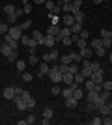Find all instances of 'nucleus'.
Listing matches in <instances>:
<instances>
[{
    "mask_svg": "<svg viewBox=\"0 0 112 125\" xmlns=\"http://www.w3.org/2000/svg\"><path fill=\"white\" fill-rule=\"evenodd\" d=\"M17 58H19V52H17V49H13V51H11L10 54L6 56V60H8V62H15Z\"/></svg>",
    "mask_w": 112,
    "mask_h": 125,
    "instance_id": "nucleus-22",
    "label": "nucleus"
},
{
    "mask_svg": "<svg viewBox=\"0 0 112 125\" xmlns=\"http://www.w3.org/2000/svg\"><path fill=\"white\" fill-rule=\"evenodd\" d=\"M103 125H112V118L110 116H103Z\"/></svg>",
    "mask_w": 112,
    "mask_h": 125,
    "instance_id": "nucleus-51",
    "label": "nucleus"
},
{
    "mask_svg": "<svg viewBox=\"0 0 112 125\" xmlns=\"http://www.w3.org/2000/svg\"><path fill=\"white\" fill-rule=\"evenodd\" d=\"M49 54H51V58H52V62H56V60H58L60 58V54H58V51H56V49H51V51H49Z\"/></svg>",
    "mask_w": 112,
    "mask_h": 125,
    "instance_id": "nucleus-37",
    "label": "nucleus"
},
{
    "mask_svg": "<svg viewBox=\"0 0 112 125\" xmlns=\"http://www.w3.org/2000/svg\"><path fill=\"white\" fill-rule=\"evenodd\" d=\"M62 2H64V4H71V2H73V0H62Z\"/></svg>",
    "mask_w": 112,
    "mask_h": 125,
    "instance_id": "nucleus-60",
    "label": "nucleus"
},
{
    "mask_svg": "<svg viewBox=\"0 0 112 125\" xmlns=\"http://www.w3.org/2000/svg\"><path fill=\"white\" fill-rule=\"evenodd\" d=\"M60 41L64 43L65 47H71V45H75V43H73V39H71V37H62V39H60Z\"/></svg>",
    "mask_w": 112,
    "mask_h": 125,
    "instance_id": "nucleus-42",
    "label": "nucleus"
},
{
    "mask_svg": "<svg viewBox=\"0 0 112 125\" xmlns=\"http://www.w3.org/2000/svg\"><path fill=\"white\" fill-rule=\"evenodd\" d=\"M86 101H88V103H97V101H99V92H95V90L86 92Z\"/></svg>",
    "mask_w": 112,
    "mask_h": 125,
    "instance_id": "nucleus-5",
    "label": "nucleus"
},
{
    "mask_svg": "<svg viewBox=\"0 0 112 125\" xmlns=\"http://www.w3.org/2000/svg\"><path fill=\"white\" fill-rule=\"evenodd\" d=\"M13 103H15V106L19 110H26V99H24L22 95H15V97H13Z\"/></svg>",
    "mask_w": 112,
    "mask_h": 125,
    "instance_id": "nucleus-3",
    "label": "nucleus"
},
{
    "mask_svg": "<svg viewBox=\"0 0 112 125\" xmlns=\"http://www.w3.org/2000/svg\"><path fill=\"white\" fill-rule=\"evenodd\" d=\"M90 78H92L95 84H103V80H105V73H103V69H97V71H93Z\"/></svg>",
    "mask_w": 112,
    "mask_h": 125,
    "instance_id": "nucleus-2",
    "label": "nucleus"
},
{
    "mask_svg": "<svg viewBox=\"0 0 112 125\" xmlns=\"http://www.w3.org/2000/svg\"><path fill=\"white\" fill-rule=\"evenodd\" d=\"M22 97H24V99H30V97H32V94H30V92H28V90H24V92H22Z\"/></svg>",
    "mask_w": 112,
    "mask_h": 125,
    "instance_id": "nucleus-54",
    "label": "nucleus"
},
{
    "mask_svg": "<svg viewBox=\"0 0 112 125\" xmlns=\"http://www.w3.org/2000/svg\"><path fill=\"white\" fill-rule=\"evenodd\" d=\"M90 123L92 125H101L103 123V118H101V116H95V118H92V120H90Z\"/></svg>",
    "mask_w": 112,
    "mask_h": 125,
    "instance_id": "nucleus-41",
    "label": "nucleus"
},
{
    "mask_svg": "<svg viewBox=\"0 0 112 125\" xmlns=\"http://www.w3.org/2000/svg\"><path fill=\"white\" fill-rule=\"evenodd\" d=\"M110 118H112V114H110Z\"/></svg>",
    "mask_w": 112,
    "mask_h": 125,
    "instance_id": "nucleus-63",
    "label": "nucleus"
},
{
    "mask_svg": "<svg viewBox=\"0 0 112 125\" xmlns=\"http://www.w3.org/2000/svg\"><path fill=\"white\" fill-rule=\"evenodd\" d=\"M41 60H43V62H49V63L52 62V58H51V54H49V52H47V54H43V56H41Z\"/></svg>",
    "mask_w": 112,
    "mask_h": 125,
    "instance_id": "nucleus-53",
    "label": "nucleus"
},
{
    "mask_svg": "<svg viewBox=\"0 0 112 125\" xmlns=\"http://www.w3.org/2000/svg\"><path fill=\"white\" fill-rule=\"evenodd\" d=\"M88 47H92L93 51H95L97 47H101V39H99V37H93V39L90 41V45H88Z\"/></svg>",
    "mask_w": 112,
    "mask_h": 125,
    "instance_id": "nucleus-26",
    "label": "nucleus"
},
{
    "mask_svg": "<svg viewBox=\"0 0 112 125\" xmlns=\"http://www.w3.org/2000/svg\"><path fill=\"white\" fill-rule=\"evenodd\" d=\"M15 10H17V8H15L13 4H6V6H4V13H6V15H11V13H15Z\"/></svg>",
    "mask_w": 112,
    "mask_h": 125,
    "instance_id": "nucleus-24",
    "label": "nucleus"
},
{
    "mask_svg": "<svg viewBox=\"0 0 112 125\" xmlns=\"http://www.w3.org/2000/svg\"><path fill=\"white\" fill-rule=\"evenodd\" d=\"M41 118H47V120H52V118H54V110L51 108V106H45V108H43V112H41Z\"/></svg>",
    "mask_w": 112,
    "mask_h": 125,
    "instance_id": "nucleus-13",
    "label": "nucleus"
},
{
    "mask_svg": "<svg viewBox=\"0 0 112 125\" xmlns=\"http://www.w3.org/2000/svg\"><path fill=\"white\" fill-rule=\"evenodd\" d=\"M36 121H37V120H36V116H34V114H30V116H28V118H26V123H28V125L36 123Z\"/></svg>",
    "mask_w": 112,
    "mask_h": 125,
    "instance_id": "nucleus-50",
    "label": "nucleus"
},
{
    "mask_svg": "<svg viewBox=\"0 0 112 125\" xmlns=\"http://www.w3.org/2000/svg\"><path fill=\"white\" fill-rule=\"evenodd\" d=\"M51 94H52V95H60V94H62V88H60L58 84H54L52 90H51Z\"/></svg>",
    "mask_w": 112,
    "mask_h": 125,
    "instance_id": "nucleus-44",
    "label": "nucleus"
},
{
    "mask_svg": "<svg viewBox=\"0 0 112 125\" xmlns=\"http://www.w3.org/2000/svg\"><path fill=\"white\" fill-rule=\"evenodd\" d=\"M101 37H112V30H108V28H101Z\"/></svg>",
    "mask_w": 112,
    "mask_h": 125,
    "instance_id": "nucleus-43",
    "label": "nucleus"
},
{
    "mask_svg": "<svg viewBox=\"0 0 112 125\" xmlns=\"http://www.w3.org/2000/svg\"><path fill=\"white\" fill-rule=\"evenodd\" d=\"M49 71H51V65H49V62H43L39 63V73H37V77H43V75H49Z\"/></svg>",
    "mask_w": 112,
    "mask_h": 125,
    "instance_id": "nucleus-8",
    "label": "nucleus"
},
{
    "mask_svg": "<svg viewBox=\"0 0 112 125\" xmlns=\"http://www.w3.org/2000/svg\"><path fill=\"white\" fill-rule=\"evenodd\" d=\"M71 60L77 62V63H80V62H82V56H80L79 52H71Z\"/></svg>",
    "mask_w": 112,
    "mask_h": 125,
    "instance_id": "nucleus-39",
    "label": "nucleus"
},
{
    "mask_svg": "<svg viewBox=\"0 0 112 125\" xmlns=\"http://www.w3.org/2000/svg\"><path fill=\"white\" fill-rule=\"evenodd\" d=\"M73 15H75V21H77V22H84V15H86V13L82 10H79L77 13H73Z\"/></svg>",
    "mask_w": 112,
    "mask_h": 125,
    "instance_id": "nucleus-23",
    "label": "nucleus"
},
{
    "mask_svg": "<svg viewBox=\"0 0 112 125\" xmlns=\"http://www.w3.org/2000/svg\"><path fill=\"white\" fill-rule=\"evenodd\" d=\"M39 60H41V58L37 56V54H30V56H28V63H30V65H37Z\"/></svg>",
    "mask_w": 112,
    "mask_h": 125,
    "instance_id": "nucleus-25",
    "label": "nucleus"
},
{
    "mask_svg": "<svg viewBox=\"0 0 112 125\" xmlns=\"http://www.w3.org/2000/svg\"><path fill=\"white\" fill-rule=\"evenodd\" d=\"M107 104H108V108H110V110H112V99H110V101H108V103H107Z\"/></svg>",
    "mask_w": 112,
    "mask_h": 125,
    "instance_id": "nucleus-59",
    "label": "nucleus"
},
{
    "mask_svg": "<svg viewBox=\"0 0 112 125\" xmlns=\"http://www.w3.org/2000/svg\"><path fill=\"white\" fill-rule=\"evenodd\" d=\"M101 45H103L105 49L112 47V37H101Z\"/></svg>",
    "mask_w": 112,
    "mask_h": 125,
    "instance_id": "nucleus-28",
    "label": "nucleus"
},
{
    "mask_svg": "<svg viewBox=\"0 0 112 125\" xmlns=\"http://www.w3.org/2000/svg\"><path fill=\"white\" fill-rule=\"evenodd\" d=\"M58 60H60V63H71L73 62V60H71V54H64V56H60Z\"/></svg>",
    "mask_w": 112,
    "mask_h": 125,
    "instance_id": "nucleus-36",
    "label": "nucleus"
},
{
    "mask_svg": "<svg viewBox=\"0 0 112 125\" xmlns=\"http://www.w3.org/2000/svg\"><path fill=\"white\" fill-rule=\"evenodd\" d=\"M62 82H64L65 86L73 84V82H75V75H73V73H64V77H62Z\"/></svg>",
    "mask_w": 112,
    "mask_h": 125,
    "instance_id": "nucleus-12",
    "label": "nucleus"
},
{
    "mask_svg": "<svg viewBox=\"0 0 112 125\" xmlns=\"http://www.w3.org/2000/svg\"><path fill=\"white\" fill-rule=\"evenodd\" d=\"M93 52H95V54H97V56H99V58H103V56H105V47H103V45H101V47H97V49H95V51H93Z\"/></svg>",
    "mask_w": 112,
    "mask_h": 125,
    "instance_id": "nucleus-47",
    "label": "nucleus"
},
{
    "mask_svg": "<svg viewBox=\"0 0 112 125\" xmlns=\"http://www.w3.org/2000/svg\"><path fill=\"white\" fill-rule=\"evenodd\" d=\"M2 95H4V99L8 101H13V97H15V88H11V86H8V88H4V92H2Z\"/></svg>",
    "mask_w": 112,
    "mask_h": 125,
    "instance_id": "nucleus-6",
    "label": "nucleus"
},
{
    "mask_svg": "<svg viewBox=\"0 0 112 125\" xmlns=\"http://www.w3.org/2000/svg\"><path fill=\"white\" fill-rule=\"evenodd\" d=\"M22 80H24V82H32V80H34V75L28 73V71H22Z\"/></svg>",
    "mask_w": 112,
    "mask_h": 125,
    "instance_id": "nucleus-33",
    "label": "nucleus"
},
{
    "mask_svg": "<svg viewBox=\"0 0 112 125\" xmlns=\"http://www.w3.org/2000/svg\"><path fill=\"white\" fill-rule=\"evenodd\" d=\"M65 106H67V108H77V104H79V99H75L73 95H71V97H67V99H65Z\"/></svg>",
    "mask_w": 112,
    "mask_h": 125,
    "instance_id": "nucleus-14",
    "label": "nucleus"
},
{
    "mask_svg": "<svg viewBox=\"0 0 112 125\" xmlns=\"http://www.w3.org/2000/svg\"><path fill=\"white\" fill-rule=\"evenodd\" d=\"M13 51V49L10 47V45H8V43H0V52H2V54H4V56H8V54H10V52Z\"/></svg>",
    "mask_w": 112,
    "mask_h": 125,
    "instance_id": "nucleus-19",
    "label": "nucleus"
},
{
    "mask_svg": "<svg viewBox=\"0 0 112 125\" xmlns=\"http://www.w3.org/2000/svg\"><path fill=\"white\" fill-rule=\"evenodd\" d=\"M15 11H17V10H15ZM17 21H19V15H17V13H11V15H8V21H6V22H8L10 26H15Z\"/></svg>",
    "mask_w": 112,
    "mask_h": 125,
    "instance_id": "nucleus-17",
    "label": "nucleus"
},
{
    "mask_svg": "<svg viewBox=\"0 0 112 125\" xmlns=\"http://www.w3.org/2000/svg\"><path fill=\"white\" fill-rule=\"evenodd\" d=\"M21 2H22V0H21Z\"/></svg>",
    "mask_w": 112,
    "mask_h": 125,
    "instance_id": "nucleus-64",
    "label": "nucleus"
},
{
    "mask_svg": "<svg viewBox=\"0 0 112 125\" xmlns=\"http://www.w3.org/2000/svg\"><path fill=\"white\" fill-rule=\"evenodd\" d=\"M79 49H84V47H88V43H86V39H80V36H79V41L75 43Z\"/></svg>",
    "mask_w": 112,
    "mask_h": 125,
    "instance_id": "nucleus-45",
    "label": "nucleus"
},
{
    "mask_svg": "<svg viewBox=\"0 0 112 125\" xmlns=\"http://www.w3.org/2000/svg\"><path fill=\"white\" fill-rule=\"evenodd\" d=\"M58 71L62 75H64V73H69V63H58Z\"/></svg>",
    "mask_w": 112,
    "mask_h": 125,
    "instance_id": "nucleus-30",
    "label": "nucleus"
},
{
    "mask_svg": "<svg viewBox=\"0 0 112 125\" xmlns=\"http://www.w3.org/2000/svg\"><path fill=\"white\" fill-rule=\"evenodd\" d=\"M22 92H24V90H22V88H15V94H17V95H21Z\"/></svg>",
    "mask_w": 112,
    "mask_h": 125,
    "instance_id": "nucleus-57",
    "label": "nucleus"
},
{
    "mask_svg": "<svg viewBox=\"0 0 112 125\" xmlns=\"http://www.w3.org/2000/svg\"><path fill=\"white\" fill-rule=\"evenodd\" d=\"M30 26H32V21H30V19H26L24 22H19V28H21L22 32L26 30V28H30Z\"/></svg>",
    "mask_w": 112,
    "mask_h": 125,
    "instance_id": "nucleus-34",
    "label": "nucleus"
},
{
    "mask_svg": "<svg viewBox=\"0 0 112 125\" xmlns=\"http://www.w3.org/2000/svg\"><path fill=\"white\" fill-rule=\"evenodd\" d=\"M112 92H108V90H101V94H99V99L101 101H105V103H108V101L112 99Z\"/></svg>",
    "mask_w": 112,
    "mask_h": 125,
    "instance_id": "nucleus-16",
    "label": "nucleus"
},
{
    "mask_svg": "<svg viewBox=\"0 0 112 125\" xmlns=\"http://www.w3.org/2000/svg\"><path fill=\"white\" fill-rule=\"evenodd\" d=\"M110 63H112V52H110Z\"/></svg>",
    "mask_w": 112,
    "mask_h": 125,
    "instance_id": "nucleus-62",
    "label": "nucleus"
},
{
    "mask_svg": "<svg viewBox=\"0 0 112 125\" xmlns=\"http://www.w3.org/2000/svg\"><path fill=\"white\" fill-rule=\"evenodd\" d=\"M45 2H47V0H32V4H39V6L45 4Z\"/></svg>",
    "mask_w": 112,
    "mask_h": 125,
    "instance_id": "nucleus-55",
    "label": "nucleus"
},
{
    "mask_svg": "<svg viewBox=\"0 0 112 125\" xmlns=\"http://www.w3.org/2000/svg\"><path fill=\"white\" fill-rule=\"evenodd\" d=\"M79 71H80V67H79V63H77V62H71L69 63V73H79Z\"/></svg>",
    "mask_w": 112,
    "mask_h": 125,
    "instance_id": "nucleus-29",
    "label": "nucleus"
},
{
    "mask_svg": "<svg viewBox=\"0 0 112 125\" xmlns=\"http://www.w3.org/2000/svg\"><path fill=\"white\" fill-rule=\"evenodd\" d=\"M17 125H28V123H26V120H19V121H17Z\"/></svg>",
    "mask_w": 112,
    "mask_h": 125,
    "instance_id": "nucleus-58",
    "label": "nucleus"
},
{
    "mask_svg": "<svg viewBox=\"0 0 112 125\" xmlns=\"http://www.w3.org/2000/svg\"><path fill=\"white\" fill-rule=\"evenodd\" d=\"M60 36H62V37H71V36H73V32H71L69 26H65V28H60Z\"/></svg>",
    "mask_w": 112,
    "mask_h": 125,
    "instance_id": "nucleus-21",
    "label": "nucleus"
},
{
    "mask_svg": "<svg viewBox=\"0 0 112 125\" xmlns=\"http://www.w3.org/2000/svg\"><path fill=\"white\" fill-rule=\"evenodd\" d=\"M79 54L82 58H92V56H93V49H92V47H84V49H80V51H79Z\"/></svg>",
    "mask_w": 112,
    "mask_h": 125,
    "instance_id": "nucleus-11",
    "label": "nucleus"
},
{
    "mask_svg": "<svg viewBox=\"0 0 112 125\" xmlns=\"http://www.w3.org/2000/svg\"><path fill=\"white\" fill-rule=\"evenodd\" d=\"M90 69H92V71H97V69H103V67H101V63L92 62V63H90Z\"/></svg>",
    "mask_w": 112,
    "mask_h": 125,
    "instance_id": "nucleus-49",
    "label": "nucleus"
},
{
    "mask_svg": "<svg viewBox=\"0 0 112 125\" xmlns=\"http://www.w3.org/2000/svg\"><path fill=\"white\" fill-rule=\"evenodd\" d=\"M45 34H47V36H58L60 34V26L58 24H49L47 30H45Z\"/></svg>",
    "mask_w": 112,
    "mask_h": 125,
    "instance_id": "nucleus-9",
    "label": "nucleus"
},
{
    "mask_svg": "<svg viewBox=\"0 0 112 125\" xmlns=\"http://www.w3.org/2000/svg\"><path fill=\"white\" fill-rule=\"evenodd\" d=\"M103 90L112 92V80H103Z\"/></svg>",
    "mask_w": 112,
    "mask_h": 125,
    "instance_id": "nucleus-46",
    "label": "nucleus"
},
{
    "mask_svg": "<svg viewBox=\"0 0 112 125\" xmlns=\"http://www.w3.org/2000/svg\"><path fill=\"white\" fill-rule=\"evenodd\" d=\"M15 67H17V71H19V73H22V71L26 69V62H24V60H19V58H17V60H15Z\"/></svg>",
    "mask_w": 112,
    "mask_h": 125,
    "instance_id": "nucleus-18",
    "label": "nucleus"
},
{
    "mask_svg": "<svg viewBox=\"0 0 112 125\" xmlns=\"http://www.w3.org/2000/svg\"><path fill=\"white\" fill-rule=\"evenodd\" d=\"M84 84H86V92H90V90H93V86H95V82H93V80H92V78H86L84 80Z\"/></svg>",
    "mask_w": 112,
    "mask_h": 125,
    "instance_id": "nucleus-32",
    "label": "nucleus"
},
{
    "mask_svg": "<svg viewBox=\"0 0 112 125\" xmlns=\"http://www.w3.org/2000/svg\"><path fill=\"white\" fill-rule=\"evenodd\" d=\"M34 106H36V99H34V97L26 99V108H34Z\"/></svg>",
    "mask_w": 112,
    "mask_h": 125,
    "instance_id": "nucleus-48",
    "label": "nucleus"
},
{
    "mask_svg": "<svg viewBox=\"0 0 112 125\" xmlns=\"http://www.w3.org/2000/svg\"><path fill=\"white\" fill-rule=\"evenodd\" d=\"M95 110H97L95 103H86V112H95Z\"/></svg>",
    "mask_w": 112,
    "mask_h": 125,
    "instance_id": "nucleus-40",
    "label": "nucleus"
},
{
    "mask_svg": "<svg viewBox=\"0 0 112 125\" xmlns=\"http://www.w3.org/2000/svg\"><path fill=\"white\" fill-rule=\"evenodd\" d=\"M84 80H86V78H84V75L80 73V71H79V73H75V84H79V86H80Z\"/></svg>",
    "mask_w": 112,
    "mask_h": 125,
    "instance_id": "nucleus-27",
    "label": "nucleus"
},
{
    "mask_svg": "<svg viewBox=\"0 0 112 125\" xmlns=\"http://www.w3.org/2000/svg\"><path fill=\"white\" fill-rule=\"evenodd\" d=\"M93 2H95V4H101V2H105V0H93Z\"/></svg>",
    "mask_w": 112,
    "mask_h": 125,
    "instance_id": "nucleus-61",
    "label": "nucleus"
},
{
    "mask_svg": "<svg viewBox=\"0 0 112 125\" xmlns=\"http://www.w3.org/2000/svg\"><path fill=\"white\" fill-rule=\"evenodd\" d=\"M43 6H45V10H47V11H54V6H56V2H52V0H47Z\"/></svg>",
    "mask_w": 112,
    "mask_h": 125,
    "instance_id": "nucleus-35",
    "label": "nucleus"
},
{
    "mask_svg": "<svg viewBox=\"0 0 112 125\" xmlns=\"http://www.w3.org/2000/svg\"><path fill=\"white\" fill-rule=\"evenodd\" d=\"M13 39H21L22 37V30L19 28V24H15V26H10V32H8Z\"/></svg>",
    "mask_w": 112,
    "mask_h": 125,
    "instance_id": "nucleus-4",
    "label": "nucleus"
},
{
    "mask_svg": "<svg viewBox=\"0 0 112 125\" xmlns=\"http://www.w3.org/2000/svg\"><path fill=\"white\" fill-rule=\"evenodd\" d=\"M62 22H64L65 26H69V28H71L77 21H75V15H73V13H65V15L62 17Z\"/></svg>",
    "mask_w": 112,
    "mask_h": 125,
    "instance_id": "nucleus-7",
    "label": "nucleus"
},
{
    "mask_svg": "<svg viewBox=\"0 0 112 125\" xmlns=\"http://www.w3.org/2000/svg\"><path fill=\"white\" fill-rule=\"evenodd\" d=\"M54 45H56V37H54V36H47V34H45V47L52 49Z\"/></svg>",
    "mask_w": 112,
    "mask_h": 125,
    "instance_id": "nucleus-15",
    "label": "nucleus"
},
{
    "mask_svg": "<svg viewBox=\"0 0 112 125\" xmlns=\"http://www.w3.org/2000/svg\"><path fill=\"white\" fill-rule=\"evenodd\" d=\"M82 30H84V24H82V22H75V24L71 26V32H73V34H80Z\"/></svg>",
    "mask_w": 112,
    "mask_h": 125,
    "instance_id": "nucleus-20",
    "label": "nucleus"
},
{
    "mask_svg": "<svg viewBox=\"0 0 112 125\" xmlns=\"http://www.w3.org/2000/svg\"><path fill=\"white\" fill-rule=\"evenodd\" d=\"M79 36H80V39H88V37H90V32H88V30H82Z\"/></svg>",
    "mask_w": 112,
    "mask_h": 125,
    "instance_id": "nucleus-52",
    "label": "nucleus"
},
{
    "mask_svg": "<svg viewBox=\"0 0 112 125\" xmlns=\"http://www.w3.org/2000/svg\"><path fill=\"white\" fill-rule=\"evenodd\" d=\"M47 77L51 78V82H52V84H60V82H62V77H64V75L58 71V63L51 65V71H49Z\"/></svg>",
    "mask_w": 112,
    "mask_h": 125,
    "instance_id": "nucleus-1",
    "label": "nucleus"
},
{
    "mask_svg": "<svg viewBox=\"0 0 112 125\" xmlns=\"http://www.w3.org/2000/svg\"><path fill=\"white\" fill-rule=\"evenodd\" d=\"M41 123H43V125H49V123H51V120H47V118H41Z\"/></svg>",
    "mask_w": 112,
    "mask_h": 125,
    "instance_id": "nucleus-56",
    "label": "nucleus"
},
{
    "mask_svg": "<svg viewBox=\"0 0 112 125\" xmlns=\"http://www.w3.org/2000/svg\"><path fill=\"white\" fill-rule=\"evenodd\" d=\"M32 37L37 41V45H45V36H43L39 30H34V32H32Z\"/></svg>",
    "mask_w": 112,
    "mask_h": 125,
    "instance_id": "nucleus-10",
    "label": "nucleus"
},
{
    "mask_svg": "<svg viewBox=\"0 0 112 125\" xmlns=\"http://www.w3.org/2000/svg\"><path fill=\"white\" fill-rule=\"evenodd\" d=\"M80 73L84 75V78H90V77H92V73H93V71H92L90 67H82V69H80Z\"/></svg>",
    "mask_w": 112,
    "mask_h": 125,
    "instance_id": "nucleus-38",
    "label": "nucleus"
},
{
    "mask_svg": "<svg viewBox=\"0 0 112 125\" xmlns=\"http://www.w3.org/2000/svg\"><path fill=\"white\" fill-rule=\"evenodd\" d=\"M8 32H10V24H8V22H0V34L6 36Z\"/></svg>",
    "mask_w": 112,
    "mask_h": 125,
    "instance_id": "nucleus-31",
    "label": "nucleus"
}]
</instances>
